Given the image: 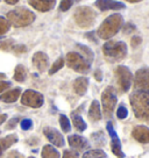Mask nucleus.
Wrapping results in <instances>:
<instances>
[{
  "instance_id": "27",
  "label": "nucleus",
  "mask_w": 149,
  "mask_h": 158,
  "mask_svg": "<svg viewBox=\"0 0 149 158\" xmlns=\"http://www.w3.org/2000/svg\"><path fill=\"white\" fill-rule=\"evenodd\" d=\"M64 66V59L63 58H58L56 62H55L54 64H53V66L50 68L49 70V74H54L56 73L58 70H61L62 68Z\"/></svg>"
},
{
  "instance_id": "41",
  "label": "nucleus",
  "mask_w": 149,
  "mask_h": 158,
  "mask_svg": "<svg viewBox=\"0 0 149 158\" xmlns=\"http://www.w3.org/2000/svg\"><path fill=\"white\" fill-rule=\"evenodd\" d=\"M6 118H7V115H6V114H2V115H0V124L2 123V122H5Z\"/></svg>"
},
{
  "instance_id": "17",
  "label": "nucleus",
  "mask_w": 149,
  "mask_h": 158,
  "mask_svg": "<svg viewBox=\"0 0 149 158\" xmlns=\"http://www.w3.org/2000/svg\"><path fill=\"white\" fill-rule=\"evenodd\" d=\"M87 86H89V79L85 77L77 78L74 83V89L78 95H84L87 91Z\"/></svg>"
},
{
  "instance_id": "4",
  "label": "nucleus",
  "mask_w": 149,
  "mask_h": 158,
  "mask_svg": "<svg viewBox=\"0 0 149 158\" xmlns=\"http://www.w3.org/2000/svg\"><path fill=\"white\" fill-rule=\"evenodd\" d=\"M103 52L107 59L112 62H118L126 57L127 45L120 41H111L103 45Z\"/></svg>"
},
{
  "instance_id": "44",
  "label": "nucleus",
  "mask_w": 149,
  "mask_h": 158,
  "mask_svg": "<svg viewBox=\"0 0 149 158\" xmlns=\"http://www.w3.org/2000/svg\"><path fill=\"white\" fill-rule=\"evenodd\" d=\"M0 78H5V74H4V73H0Z\"/></svg>"
},
{
  "instance_id": "46",
  "label": "nucleus",
  "mask_w": 149,
  "mask_h": 158,
  "mask_svg": "<svg viewBox=\"0 0 149 158\" xmlns=\"http://www.w3.org/2000/svg\"><path fill=\"white\" fill-rule=\"evenodd\" d=\"M30 158H34V157H30Z\"/></svg>"
},
{
  "instance_id": "43",
  "label": "nucleus",
  "mask_w": 149,
  "mask_h": 158,
  "mask_svg": "<svg viewBox=\"0 0 149 158\" xmlns=\"http://www.w3.org/2000/svg\"><path fill=\"white\" fill-rule=\"evenodd\" d=\"M126 1H129V2H132V4H135V2H140V1H142V0H126Z\"/></svg>"
},
{
  "instance_id": "31",
  "label": "nucleus",
  "mask_w": 149,
  "mask_h": 158,
  "mask_svg": "<svg viewBox=\"0 0 149 158\" xmlns=\"http://www.w3.org/2000/svg\"><path fill=\"white\" fill-rule=\"evenodd\" d=\"M127 115H128V110H127V108H126L125 106H120L119 108H118V110H117V116H118V118L124 120V118H127Z\"/></svg>"
},
{
  "instance_id": "6",
  "label": "nucleus",
  "mask_w": 149,
  "mask_h": 158,
  "mask_svg": "<svg viewBox=\"0 0 149 158\" xmlns=\"http://www.w3.org/2000/svg\"><path fill=\"white\" fill-rule=\"evenodd\" d=\"M101 104H103V112L106 118H111L117 105V94L112 86L106 87L101 94Z\"/></svg>"
},
{
  "instance_id": "18",
  "label": "nucleus",
  "mask_w": 149,
  "mask_h": 158,
  "mask_svg": "<svg viewBox=\"0 0 149 158\" xmlns=\"http://www.w3.org/2000/svg\"><path fill=\"white\" fill-rule=\"evenodd\" d=\"M21 94V89L20 87H16V89H13L11 91H7L4 94L0 95V100L4 101V102H7V104H11V102H14L18 100V98L20 97Z\"/></svg>"
},
{
  "instance_id": "14",
  "label": "nucleus",
  "mask_w": 149,
  "mask_h": 158,
  "mask_svg": "<svg viewBox=\"0 0 149 158\" xmlns=\"http://www.w3.org/2000/svg\"><path fill=\"white\" fill-rule=\"evenodd\" d=\"M28 2L35 10L40 12H49L55 7L56 0H28Z\"/></svg>"
},
{
  "instance_id": "34",
  "label": "nucleus",
  "mask_w": 149,
  "mask_h": 158,
  "mask_svg": "<svg viewBox=\"0 0 149 158\" xmlns=\"http://www.w3.org/2000/svg\"><path fill=\"white\" fill-rule=\"evenodd\" d=\"M63 158H78V153L74 150H65L63 153Z\"/></svg>"
},
{
  "instance_id": "42",
  "label": "nucleus",
  "mask_w": 149,
  "mask_h": 158,
  "mask_svg": "<svg viewBox=\"0 0 149 158\" xmlns=\"http://www.w3.org/2000/svg\"><path fill=\"white\" fill-rule=\"evenodd\" d=\"M7 4H10V5H14V4H16L19 0H5Z\"/></svg>"
},
{
  "instance_id": "16",
  "label": "nucleus",
  "mask_w": 149,
  "mask_h": 158,
  "mask_svg": "<svg viewBox=\"0 0 149 158\" xmlns=\"http://www.w3.org/2000/svg\"><path fill=\"white\" fill-rule=\"evenodd\" d=\"M48 62H49L48 60V56L45 52L39 51V52H36L33 56V64H34V66L40 72H43V71L47 70V68H48Z\"/></svg>"
},
{
  "instance_id": "22",
  "label": "nucleus",
  "mask_w": 149,
  "mask_h": 158,
  "mask_svg": "<svg viewBox=\"0 0 149 158\" xmlns=\"http://www.w3.org/2000/svg\"><path fill=\"white\" fill-rule=\"evenodd\" d=\"M72 122H74V128L77 129L78 131H84L86 129V123L84 122V120L82 118L80 115L76 113H72Z\"/></svg>"
},
{
  "instance_id": "45",
  "label": "nucleus",
  "mask_w": 149,
  "mask_h": 158,
  "mask_svg": "<svg viewBox=\"0 0 149 158\" xmlns=\"http://www.w3.org/2000/svg\"><path fill=\"white\" fill-rule=\"evenodd\" d=\"M1 152H2V149H1V147H0V156H1Z\"/></svg>"
},
{
  "instance_id": "40",
  "label": "nucleus",
  "mask_w": 149,
  "mask_h": 158,
  "mask_svg": "<svg viewBox=\"0 0 149 158\" xmlns=\"http://www.w3.org/2000/svg\"><path fill=\"white\" fill-rule=\"evenodd\" d=\"M95 78L97 79V81H101V79H103V73H101V71H100V70H96Z\"/></svg>"
},
{
  "instance_id": "24",
  "label": "nucleus",
  "mask_w": 149,
  "mask_h": 158,
  "mask_svg": "<svg viewBox=\"0 0 149 158\" xmlns=\"http://www.w3.org/2000/svg\"><path fill=\"white\" fill-rule=\"evenodd\" d=\"M106 153L100 150V149H95V150H90L87 152L83 155V158H104Z\"/></svg>"
},
{
  "instance_id": "39",
  "label": "nucleus",
  "mask_w": 149,
  "mask_h": 158,
  "mask_svg": "<svg viewBox=\"0 0 149 158\" xmlns=\"http://www.w3.org/2000/svg\"><path fill=\"white\" fill-rule=\"evenodd\" d=\"M85 36H86L90 41H92V42H95V43H98V41H97V40H96V37H95V33H93V31L86 33V34H85Z\"/></svg>"
},
{
  "instance_id": "7",
  "label": "nucleus",
  "mask_w": 149,
  "mask_h": 158,
  "mask_svg": "<svg viewBox=\"0 0 149 158\" xmlns=\"http://www.w3.org/2000/svg\"><path fill=\"white\" fill-rule=\"evenodd\" d=\"M66 64L69 68L79 73H86L90 70V63L77 52H69L66 55Z\"/></svg>"
},
{
  "instance_id": "5",
  "label": "nucleus",
  "mask_w": 149,
  "mask_h": 158,
  "mask_svg": "<svg viewBox=\"0 0 149 158\" xmlns=\"http://www.w3.org/2000/svg\"><path fill=\"white\" fill-rule=\"evenodd\" d=\"M74 18L76 23L79 26L80 28L87 29L95 25L97 14L89 6H79L74 10Z\"/></svg>"
},
{
  "instance_id": "33",
  "label": "nucleus",
  "mask_w": 149,
  "mask_h": 158,
  "mask_svg": "<svg viewBox=\"0 0 149 158\" xmlns=\"http://www.w3.org/2000/svg\"><path fill=\"white\" fill-rule=\"evenodd\" d=\"M32 126H33V121L29 120V118H25V120L21 121V128L23 129V130H28V129H30L32 128Z\"/></svg>"
},
{
  "instance_id": "23",
  "label": "nucleus",
  "mask_w": 149,
  "mask_h": 158,
  "mask_svg": "<svg viewBox=\"0 0 149 158\" xmlns=\"http://www.w3.org/2000/svg\"><path fill=\"white\" fill-rule=\"evenodd\" d=\"M16 142H18L16 135H8L7 137L0 139V147H1L2 150H5V149H8L11 145H13V144L16 143Z\"/></svg>"
},
{
  "instance_id": "12",
  "label": "nucleus",
  "mask_w": 149,
  "mask_h": 158,
  "mask_svg": "<svg viewBox=\"0 0 149 158\" xmlns=\"http://www.w3.org/2000/svg\"><path fill=\"white\" fill-rule=\"evenodd\" d=\"M96 7H98L100 10H118L126 8V5L119 1H114V0H97L95 2Z\"/></svg>"
},
{
  "instance_id": "37",
  "label": "nucleus",
  "mask_w": 149,
  "mask_h": 158,
  "mask_svg": "<svg viewBox=\"0 0 149 158\" xmlns=\"http://www.w3.org/2000/svg\"><path fill=\"white\" fill-rule=\"evenodd\" d=\"M19 122V118H13L10 121V123L7 124V129H13L16 126V123Z\"/></svg>"
},
{
  "instance_id": "32",
  "label": "nucleus",
  "mask_w": 149,
  "mask_h": 158,
  "mask_svg": "<svg viewBox=\"0 0 149 158\" xmlns=\"http://www.w3.org/2000/svg\"><path fill=\"white\" fill-rule=\"evenodd\" d=\"M11 48H14L13 41H12V40H7V41H5V42H1V43H0V49L10 50Z\"/></svg>"
},
{
  "instance_id": "1",
  "label": "nucleus",
  "mask_w": 149,
  "mask_h": 158,
  "mask_svg": "<svg viewBox=\"0 0 149 158\" xmlns=\"http://www.w3.org/2000/svg\"><path fill=\"white\" fill-rule=\"evenodd\" d=\"M130 105L135 116L140 120L149 121V92L138 91L130 95Z\"/></svg>"
},
{
  "instance_id": "10",
  "label": "nucleus",
  "mask_w": 149,
  "mask_h": 158,
  "mask_svg": "<svg viewBox=\"0 0 149 158\" xmlns=\"http://www.w3.org/2000/svg\"><path fill=\"white\" fill-rule=\"evenodd\" d=\"M106 127H107V131H109V136H111V150H112V152L114 153L117 157L124 158L125 153L121 150V142H120L119 137H118V135L115 133L112 122H107Z\"/></svg>"
},
{
  "instance_id": "38",
  "label": "nucleus",
  "mask_w": 149,
  "mask_h": 158,
  "mask_svg": "<svg viewBox=\"0 0 149 158\" xmlns=\"http://www.w3.org/2000/svg\"><path fill=\"white\" fill-rule=\"evenodd\" d=\"M11 86L10 81H0V93L4 92L5 89H7Z\"/></svg>"
},
{
  "instance_id": "8",
  "label": "nucleus",
  "mask_w": 149,
  "mask_h": 158,
  "mask_svg": "<svg viewBox=\"0 0 149 158\" xmlns=\"http://www.w3.org/2000/svg\"><path fill=\"white\" fill-rule=\"evenodd\" d=\"M115 76H117V81H118L120 89L122 92H127L132 85V73L129 69L127 66L120 65L115 70Z\"/></svg>"
},
{
  "instance_id": "29",
  "label": "nucleus",
  "mask_w": 149,
  "mask_h": 158,
  "mask_svg": "<svg viewBox=\"0 0 149 158\" xmlns=\"http://www.w3.org/2000/svg\"><path fill=\"white\" fill-rule=\"evenodd\" d=\"M10 29V22L8 20H6L5 18L0 16V36L4 35L5 33H7Z\"/></svg>"
},
{
  "instance_id": "26",
  "label": "nucleus",
  "mask_w": 149,
  "mask_h": 158,
  "mask_svg": "<svg viewBox=\"0 0 149 158\" xmlns=\"http://www.w3.org/2000/svg\"><path fill=\"white\" fill-rule=\"evenodd\" d=\"M77 47H78L80 51L84 54V58L86 59L89 63H91V62L93 60V52L91 51V49H90L89 47L83 45V44H77Z\"/></svg>"
},
{
  "instance_id": "36",
  "label": "nucleus",
  "mask_w": 149,
  "mask_h": 158,
  "mask_svg": "<svg viewBox=\"0 0 149 158\" xmlns=\"http://www.w3.org/2000/svg\"><path fill=\"white\" fill-rule=\"evenodd\" d=\"M141 43V37L140 36H134L133 39H132V41H130V44H132V47H138V45Z\"/></svg>"
},
{
  "instance_id": "19",
  "label": "nucleus",
  "mask_w": 149,
  "mask_h": 158,
  "mask_svg": "<svg viewBox=\"0 0 149 158\" xmlns=\"http://www.w3.org/2000/svg\"><path fill=\"white\" fill-rule=\"evenodd\" d=\"M68 141H69L70 145L77 150H83L87 147V141L79 135H71V136H69Z\"/></svg>"
},
{
  "instance_id": "35",
  "label": "nucleus",
  "mask_w": 149,
  "mask_h": 158,
  "mask_svg": "<svg viewBox=\"0 0 149 158\" xmlns=\"http://www.w3.org/2000/svg\"><path fill=\"white\" fill-rule=\"evenodd\" d=\"M134 30H135V26L133 25V23H130V22H128L127 25L125 26L124 33H125V34H129V33H133Z\"/></svg>"
},
{
  "instance_id": "3",
  "label": "nucleus",
  "mask_w": 149,
  "mask_h": 158,
  "mask_svg": "<svg viewBox=\"0 0 149 158\" xmlns=\"http://www.w3.org/2000/svg\"><path fill=\"white\" fill-rule=\"evenodd\" d=\"M8 22L14 27H25L30 25L35 20V14L25 7H18L7 14Z\"/></svg>"
},
{
  "instance_id": "9",
  "label": "nucleus",
  "mask_w": 149,
  "mask_h": 158,
  "mask_svg": "<svg viewBox=\"0 0 149 158\" xmlns=\"http://www.w3.org/2000/svg\"><path fill=\"white\" fill-rule=\"evenodd\" d=\"M21 102L25 106L33 107V108H39L43 105V95L36 91L28 89L21 97Z\"/></svg>"
},
{
  "instance_id": "2",
  "label": "nucleus",
  "mask_w": 149,
  "mask_h": 158,
  "mask_svg": "<svg viewBox=\"0 0 149 158\" xmlns=\"http://www.w3.org/2000/svg\"><path fill=\"white\" fill-rule=\"evenodd\" d=\"M121 26H122V16H121V14L115 13V14L109 15V18L100 25L97 34L100 39L109 40L121 29Z\"/></svg>"
},
{
  "instance_id": "11",
  "label": "nucleus",
  "mask_w": 149,
  "mask_h": 158,
  "mask_svg": "<svg viewBox=\"0 0 149 158\" xmlns=\"http://www.w3.org/2000/svg\"><path fill=\"white\" fill-rule=\"evenodd\" d=\"M135 87L140 91H149V69H140L135 73Z\"/></svg>"
},
{
  "instance_id": "30",
  "label": "nucleus",
  "mask_w": 149,
  "mask_h": 158,
  "mask_svg": "<svg viewBox=\"0 0 149 158\" xmlns=\"http://www.w3.org/2000/svg\"><path fill=\"white\" fill-rule=\"evenodd\" d=\"M74 5V0H62L60 4V10L62 12H66L71 8V6Z\"/></svg>"
},
{
  "instance_id": "13",
  "label": "nucleus",
  "mask_w": 149,
  "mask_h": 158,
  "mask_svg": "<svg viewBox=\"0 0 149 158\" xmlns=\"http://www.w3.org/2000/svg\"><path fill=\"white\" fill-rule=\"evenodd\" d=\"M43 134L45 135V137L48 138L50 142L54 144V145H56V147H63V145H64L63 136H62L56 129L47 127V128H45V130H43Z\"/></svg>"
},
{
  "instance_id": "20",
  "label": "nucleus",
  "mask_w": 149,
  "mask_h": 158,
  "mask_svg": "<svg viewBox=\"0 0 149 158\" xmlns=\"http://www.w3.org/2000/svg\"><path fill=\"white\" fill-rule=\"evenodd\" d=\"M89 118L92 121H99L101 118V109H100V105L97 100H93L91 106H90Z\"/></svg>"
},
{
  "instance_id": "15",
  "label": "nucleus",
  "mask_w": 149,
  "mask_h": 158,
  "mask_svg": "<svg viewBox=\"0 0 149 158\" xmlns=\"http://www.w3.org/2000/svg\"><path fill=\"white\" fill-rule=\"evenodd\" d=\"M132 135L140 143H149V128L146 126H136L133 129Z\"/></svg>"
},
{
  "instance_id": "21",
  "label": "nucleus",
  "mask_w": 149,
  "mask_h": 158,
  "mask_svg": "<svg viewBox=\"0 0 149 158\" xmlns=\"http://www.w3.org/2000/svg\"><path fill=\"white\" fill-rule=\"evenodd\" d=\"M42 158H60V153L54 147L45 145L42 149Z\"/></svg>"
},
{
  "instance_id": "25",
  "label": "nucleus",
  "mask_w": 149,
  "mask_h": 158,
  "mask_svg": "<svg viewBox=\"0 0 149 158\" xmlns=\"http://www.w3.org/2000/svg\"><path fill=\"white\" fill-rule=\"evenodd\" d=\"M14 79L16 81H23L26 79V69L22 65H18L14 71Z\"/></svg>"
},
{
  "instance_id": "28",
  "label": "nucleus",
  "mask_w": 149,
  "mask_h": 158,
  "mask_svg": "<svg viewBox=\"0 0 149 158\" xmlns=\"http://www.w3.org/2000/svg\"><path fill=\"white\" fill-rule=\"evenodd\" d=\"M60 124H61V128L63 129V131L65 133H69L71 127H70V122H69V118H66L65 115H61L60 116Z\"/></svg>"
}]
</instances>
